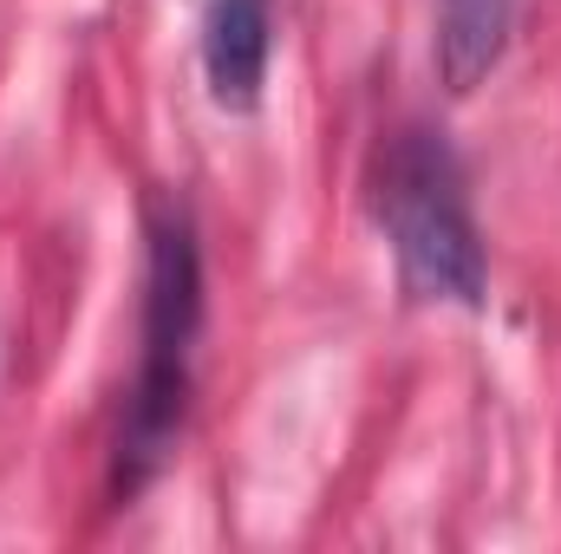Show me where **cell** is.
<instances>
[{"label": "cell", "instance_id": "obj_1", "mask_svg": "<svg viewBox=\"0 0 561 554\" xmlns=\"http://www.w3.org/2000/svg\"><path fill=\"white\" fill-rule=\"evenodd\" d=\"M373 222L392 242L405 293L424 307H483L490 262L463 196V163L431 125H405L373 157Z\"/></svg>", "mask_w": 561, "mask_h": 554}, {"label": "cell", "instance_id": "obj_2", "mask_svg": "<svg viewBox=\"0 0 561 554\" xmlns=\"http://www.w3.org/2000/svg\"><path fill=\"white\" fill-rule=\"evenodd\" d=\"M196 339H203V249L196 222L183 203L150 209V262H144V359L131 385V412L118 430V496H138L163 470L183 405H190V372H196Z\"/></svg>", "mask_w": 561, "mask_h": 554}, {"label": "cell", "instance_id": "obj_3", "mask_svg": "<svg viewBox=\"0 0 561 554\" xmlns=\"http://www.w3.org/2000/svg\"><path fill=\"white\" fill-rule=\"evenodd\" d=\"M268 46H275L268 0H216L209 7V26H203V79H209V99L222 112H255L262 105Z\"/></svg>", "mask_w": 561, "mask_h": 554}, {"label": "cell", "instance_id": "obj_4", "mask_svg": "<svg viewBox=\"0 0 561 554\" xmlns=\"http://www.w3.org/2000/svg\"><path fill=\"white\" fill-rule=\"evenodd\" d=\"M516 0H431V59L450 99H470L510 53Z\"/></svg>", "mask_w": 561, "mask_h": 554}]
</instances>
